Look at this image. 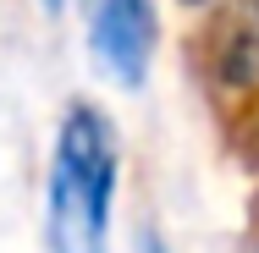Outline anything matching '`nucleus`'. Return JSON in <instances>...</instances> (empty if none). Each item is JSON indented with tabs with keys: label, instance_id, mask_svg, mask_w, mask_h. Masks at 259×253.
Returning <instances> with one entry per match:
<instances>
[{
	"label": "nucleus",
	"instance_id": "39448f33",
	"mask_svg": "<svg viewBox=\"0 0 259 253\" xmlns=\"http://www.w3.org/2000/svg\"><path fill=\"white\" fill-rule=\"evenodd\" d=\"M39 6H50V11H61V6H66V0H39Z\"/></svg>",
	"mask_w": 259,
	"mask_h": 253
},
{
	"label": "nucleus",
	"instance_id": "f03ea898",
	"mask_svg": "<svg viewBox=\"0 0 259 253\" xmlns=\"http://www.w3.org/2000/svg\"><path fill=\"white\" fill-rule=\"evenodd\" d=\"M83 33L100 72L121 88H144L160 50L155 0H83Z\"/></svg>",
	"mask_w": 259,
	"mask_h": 253
},
{
	"label": "nucleus",
	"instance_id": "7ed1b4c3",
	"mask_svg": "<svg viewBox=\"0 0 259 253\" xmlns=\"http://www.w3.org/2000/svg\"><path fill=\"white\" fill-rule=\"evenodd\" d=\"M215 77H221L226 88H254V83H259V22H254V17H237V22L221 28Z\"/></svg>",
	"mask_w": 259,
	"mask_h": 253
},
{
	"label": "nucleus",
	"instance_id": "20e7f679",
	"mask_svg": "<svg viewBox=\"0 0 259 253\" xmlns=\"http://www.w3.org/2000/svg\"><path fill=\"white\" fill-rule=\"evenodd\" d=\"M243 6H248V17H254V22H259V0H243Z\"/></svg>",
	"mask_w": 259,
	"mask_h": 253
},
{
	"label": "nucleus",
	"instance_id": "f257e3e1",
	"mask_svg": "<svg viewBox=\"0 0 259 253\" xmlns=\"http://www.w3.org/2000/svg\"><path fill=\"white\" fill-rule=\"evenodd\" d=\"M121 187V138L94 99H72L55 127L50 182H45V248L105 253Z\"/></svg>",
	"mask_w": 259,
	"mask_h": 253
}]
</instances>
